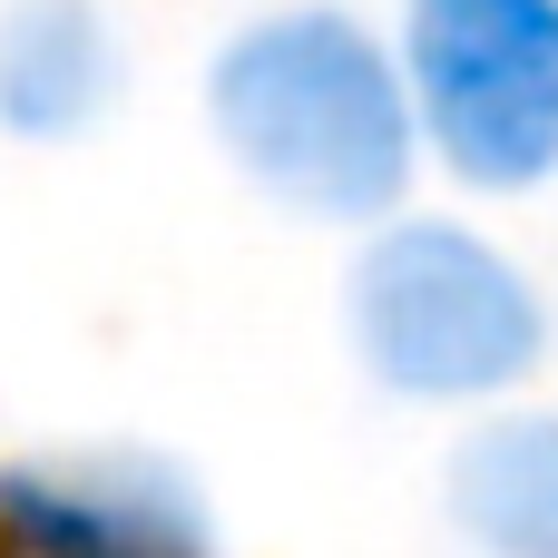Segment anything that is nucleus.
Returning a JSON list of instances; mask_svg holds the SVG:
<instances>
[{
  "label": "nucleus",
  "mask_w": 558,
  "mask_h": 558,
  "mask_svg": "<svg viewBox=\"0 0 558 558\" xmlns=\"http://www.w3.org/2000/svg\"><path fill=\"white\" fill-rule=\"evenodd\" d=\"M196 98L216 157L304 226L363 235L392 206H412V186L432 177L392 29H373L343 0H284L235 20L206 49Z\"/></svg>",
  "instance_id": "obj_1"
},
{
  "label": "nucleus",
  "mask_w": 558,
  "mask_h": 558,
  "mask_svg": "<svg viewBox=\"0 0 558 558\" xmlns=\"http://www.w3.org/2000/svg\"><path fill=\"white\" fill-rule=\"evenodd\" d=\"M549 284L451 206H392L343 255V343L373 392L422 412L520 402L549 363Z\"/></svg>",
  "instance_id": "obj_2"
},
{
  "label": "nucleus",
  "mask_w": 558,
  "mask_h": 558,
  "mask_svg": "<svg viewBox=\"0 0 558 558\" xmlns=\"http://www.w3.org/2000/svg\"><path fill=\"white\" fill-rule=\"evenodd\" d=\"M422 167L481 206L558 186V0H402Z\"/></svg>",
  "instance_id": "obj_3"
},
{
  "label": "nucleus",
  "mask_w": 558,
  "mask_h": 558,
  "mask_svg": "<svg viewBox=\"0 0 558 558\" xmlns=\"http://www.w3.org/2000/svg\"><path fill=\"white\" fill-rule=\"evenodd\" d=\"M0 558H216L186 471L147 451H69L0 471Z\"/></svg>",
  "instance_id": "obj_4"
},
{
  "label": "nucleus",
  "mask_w": 558,
  "mask_h": 558,
  "mask_svg": "<svg viewBox=\"0 0 558 558\" xmlns=\"http://www.w3.org/2000/svg\"><path fill=\"white\" fill-rule=\"evenodd\" d=\"M128 98V49L98 0H0V137L69 147Z\"/></svg>",
  "instance_id": "obj_5"
},
{
  "label": "nucleus",
  "mask_w": 558,
  "mask_h": 558,
  "mask_svg": "<svg viewBox=\"0 0 558 558\" xmlns=\"http://www.w3.org/2000/svg\"><path fill=\"white\" fill-rule=\"evenodd\" d=\"M441 520L471 558H558V412L490 402L441 461Z\"/></svg>",
  "instance_id": "obj_6"
}]
</instances>
